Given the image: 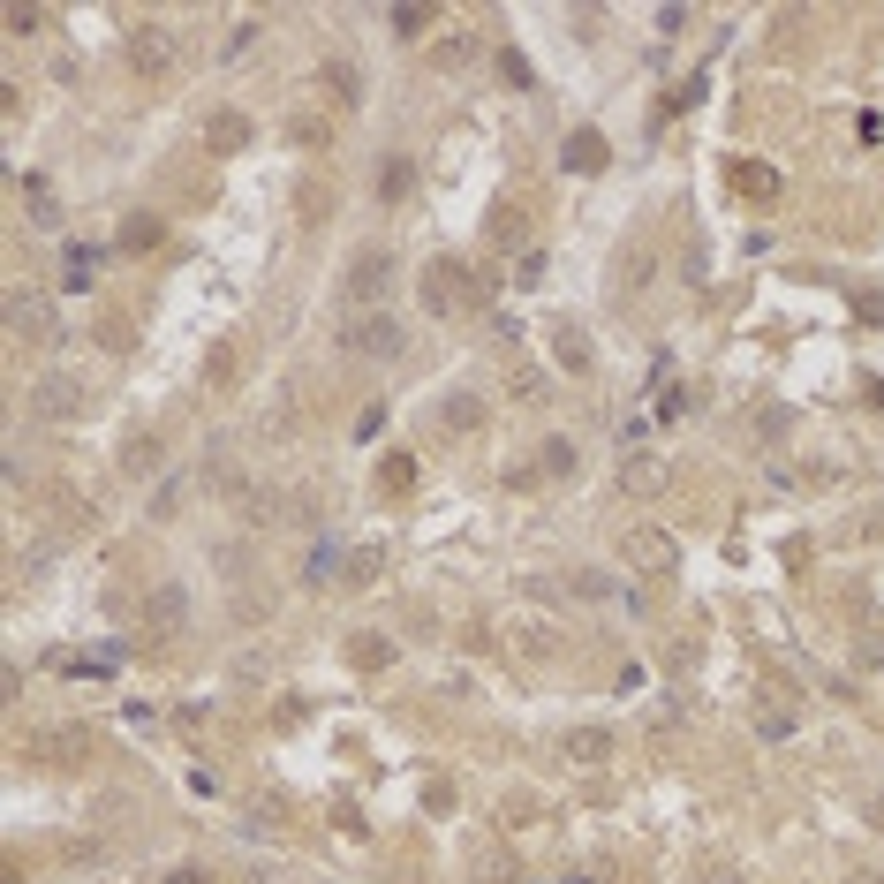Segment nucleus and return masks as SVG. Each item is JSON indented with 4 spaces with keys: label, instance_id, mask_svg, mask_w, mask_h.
I'll use <instances>...</instances> for the list:
<instances>
[{
    "label": "nucleus",
    "instance_id": "nucleus-1",
    "mask_svg": "<svg viewBox=\"0 0 884 884\" xmlns=\"http://www.w3.org/2000/svg\"><path fill=\"white\" fill-rule=\"evenodd\" d=\"M401 348H408V325L393 318V310H363V318L340 325V356H378V363H393Z\"/></svg>",
    "mask_w": 884,
    "mask_h": 884
},
{
    "label": "nucleus",
    "instance_id": "nucleus-2",
    "mask_svg": "<svg viewBox=\"0 0 884 884\" xmlns=\"http://www.w3.org/2000/svg\"><path fill=\"white\" fill-rule=\"evenodd\" d=\"M673 560H680L673 529H658V522H635V529H628V567H643V575H665Z\"/></svg>",
    "mask_w": 884,
    "mask_h": 884
},
{
    "label": "nucleus",
    "instance_id": "nucleus-3",
    "mask_svg": "<svg viewBox=\"0 0 884 884\" xmlns=\"http://www.w3.org/2000/svg\"><path fill=\"white\" fill-rule=\"evenodd\" d=\"M386 280H393V250H363L356 265H348V295H356V303H378Z\"/></svg>",
    "mask_w": 884,
    "mask_h": 884
},
{
    "label": "nucleus",
    "instance_id": "nucleus-4",
    "mask_svg": "<svg viewBox=\"0 0 884 884\" xmlns=\"http://www.w3.org/2000/svg\"><path fill=\"white\" fill-rule=\"evenodd\" d=\"M129 61L144 68V76H159V68L174 61V31H167V23H144V31H129Z\"/></svg>",
    "mask_w": 884,
    "mask_h": 884
},
{
    "label": "nucleus",
    "instance_id": "nucleus-5",
    "mask_svg": "<svg viewBox=\"0 0 884 884\" xmlns=\"http://www.w3.org/2000/svg\"><path fill=\"white\" fill-rule=\"evenodd\" d=\"M76 401H84V386H76V378H61V371L31 386V416H46V424H53V416H68Z\"/></svg>",
    "mask_w": 884,
    "mask_h": 884
},
{
    "label": "nucleus",
    "instance_id": "nucleus-6",
    "mask_svg": "<svg viewBox=\"0 0 884 884\" xmlns=\"http://www.w3.org/2000/svg\"><path fill=\"white\" fill-rule=\"evenodd\" d=\"M461 288H469L461 265H431L424 272V310H461Z\"/></svg>",
    "mask_w": 884,
    "mask_h": 884
},
{
    "label": "nucleus",
    "instance_id": "nucleus-7",
    "mask_svg": "<svg viewBox=\"0 0 884 884\" xmlns=\"http://www.w3.org/2000/svg\"><path fill=\"white\" fill-rule=\"evenodd\" d=\"M159 242H167V220H159V212H129V220H121V235H114V250H159Z\"/></svg>",
    "mask_w": 884,
    "mask_h": 884
},
{
    "label": "nucleus",
    "instance_id": "nucleus-8",
    "mask_svg": "<svg viewBox=\"0 0 884 884\" xmlns=\"http://www.w3.org/2000/svg\"><path fill=\"white\" fill-rule=\"evenodd\" d=\"M560 756H575V764H605V756H612V726H575L560 741Z\"/></svg>",
    "mask_w": 884,
    "mask_h": 884
},
{
    "label": "nucleus",
    "instance_id": "nucleus-9",
    "mask_svg": "<svg viewBox=\"0 0 884 884\" xmlns=\"http://www.w3.org/2000/svg\"><path fill=\"white\" fill-rule=\"evenodd\" d=\"M371 189H378V197H386V204H401L408 189H416V159H408V152H393L386 167H378V182H371Z\"/></svg>",
    "mask_w": 884,
    "mask_h": 884
},
{
    "label": "nucleus",
    "instance_id": "nucleus-10",
    "mask_svg": "<svg viewBox=\"0 0 884 884\" xmlns=\"http://www.w3.org/2000/svg\"><path fill=\"white\" fill-rule=\"evenodd\" d=\"M182 620H189V590L182 582H159L152 590V628H182Z\"/></svg>",
    "mask_w": 884,
    "mask_h": 884
},
{
    "label": "nucleus",
    "instance_id": "nucleus-11",
    "mask_svg": "<svg viewBox=\"0 0 884 884\" xmlns=\"http://www.w3.org/2000/svg\"><path fill=\"white\" fill-rule=\"evenodd\" d=\"M620 484H628V492H643V499H650V492H658V484H665V461H658V454H635L628 469H620Z\"/></svg>",
    "mask_w": 884,
    "mask_h": 884
},
{
    "label": "nucleus",
    "instance_id": "nucleus-12",
    "mask_svg": "<svg viewBox=\"0 0 884 884\" xmlns=\"http://www.w3.org/2000/svg\"><path fill=\"white\" fill-rule=\"evenodd\" d=\"M348 658H356L363 673H378V665H393V643H386V635H356V643H348Z\"/></svg>",
    "mask_w": 884,
    "mask_h": 884
},
{
    "label": "nucleus",
    "instance_id": "nucleus-13",
    "mask_svg": "<svg viewBox=\"0 0 884 884\" xmlns=\"http://www.w3.org/2000/svg\"><path fill=\"white\" fill-rule=\"evenodd\" d=\"M484 424V401H476V393H454V401H446V431H476Z\"/></svg>",
    "mask_w": 884,
    "mask_h": 884
},
{
    "label": "nucleus",
    "instance_id": "nucleus-14",
    "mask_svg": "<svg viewBox=\"0 0 884 884\" xmlns=\"http://www.w3.org/2000/svg\"><path fill=\"white\" fill-rule=\"evenodd\" d=\"M537 469L567 476V469H575V439H544V446H537Z\"/></svg>",
    "mask_w": 884,
    "mask_h": 884
},
{
    "label": "nucleus",
    "instance_id": "nucleus-15",
    "mask_svg": "<svg viewBox=\"0 0 884 884\" xmlns=\"http://www.w3.org/2000/svg\"><path fill=\"white\" fill-rule=\"evenodd\" d=\"M325 76H333V99H340V106H356V99H363V76H356L348 61H333Z\"/></svg>",
    "mask_w": 884,
    "mask_h": 884
},
{
    "label": "nucleus",
    "instance_id": "nucleus-16",
    "mask_svg": "<svg viewBox=\"0 0 884 884\" xmlns=\"http://www.w3.org/2000/svg\"><path fill=\"white\" fill-rule=\"evenodd\" d=\"M333 560H340V537H325L318 552L303 560V582H325V575H333Z\"/></svg>",
    "mask_w": 884,
    "mask_h": 884
},
{
    "label": "nucleus",
    "instance_id": "nucleus-17",
    "mask_svg": "<svg viewBox=\"0 0 884 884\" xmlns=\"http://www.w3.org/2000/svg\"><path fill=\"white\" fill-rule=\"evenodd\" d=\"M650 265H658V257H650V250H628V265H620V288H643V280H650Z\"/></svg>",
    "mask_w": 884,
    "mask_h": 884
},
{
    "label": "nucleus",
    "instance_id": "nucleus-18",
    "mask_svg": "<svg viewBox=\"0 0 884 884\" xmlns=\"http://www.w3.org/2000/svg\"><path fill=\"white\" fill-rule=\"evenodd\" d=\"M567 582H575L582 597H612V590H620V582H612V575H597V567H575V575H567Z\"/></svg>",
    "mask_w": 884,
    "mask_h": 884
},
{
    "label": "nucleus",
    "instance_id": "nucleus-19",
    "mask_svg": "<svg viewBox=\"0 0 884 884\" xmlns=\"http://www.w3.org/2000/svg\"><path fill=\"white\" fill-rule=\"evenodd\" d=\"M597 159H605V144H597V136H575V144H567V167H597Z\"/></svg>",
    "mask_w": 884,
    "mask_h": 884
},
{
    "label": "nucleus",
    "instance_id": "nucleus-20",
    "mask_svg": "<svg viewBox=\"0 0 884 884\" xmlns=\"http://www.w3.org/2000/svg\"><path fill=\"white\" fill-rule=\"evenodd\" d=\"M696 884H748V877H741V869H726V862H703Z\"/></svg>",
    "mask_w": 884,
    "mask_h": 884
},
{
    "label": "nucleus",
    "instance_id": "nucleus-21",
    "mask_svg": "<svg viewBox=\"0 0 884 884\" xmlns=\"http://www.w3.org/2000/svg\"><path fill=\"white\" fill-rule=\"evenodd\" d=\"M38 31V8H8V38H31Z\"/></svg>",
    "mask_w": 884,
    "mask_h": 884
},
{
    "label": "nucleus",
    "instance_id": "nucleus-22",
    "mask_svg": "<svg viewBox=\"0 0 884 884\" xmlns=\"http://www.w3.org/2000/svg\"><path fill=\"white\" fill-rule=\"evenodd\" d=\"M854 665H869V673H884V643L869 635V643H854Z\"/></svg>",
    "mask_w": 884,
    "mask_h": 884
},
{
    "label": "nucleus",
    "instance_id": "nucleus-23",
    "mask_svg": "<svg viewBox=\"0 0 884 884\" xmlns=\"http://www.w3.org/2000/svg\"><path fill=\"white\" fill-rule=\"evenodd\" d=\"M862 816H869V824L884 832V794H869V801H862Z\"/></svg>",
    "mask_w": 884,
    "mask_h": 884
}]
</instances>
